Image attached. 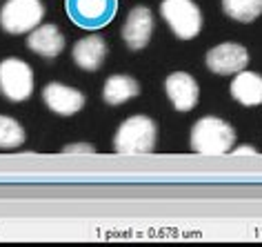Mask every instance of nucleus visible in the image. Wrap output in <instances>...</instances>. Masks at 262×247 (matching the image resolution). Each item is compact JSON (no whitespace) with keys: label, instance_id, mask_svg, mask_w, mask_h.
<instances>
[{"label":"nucleus","instance_id":"f257e3e1","mask_svg":"<svg viewBox=\"0 0 262 247\" xmlns=\"http://www.w3.org/2000/svg\"><path fill=\"white\" fill-rule=\"evenodd\" d=\"M235 132L233 127L218 116H205L191 129V147L193 152L205 156H220L233 149Z\"/></svg>","mask_w":262,"mask_h":247},{"label":"nucleus","instance_id":"f03ea898","mask_svg":"<svg viewBox=\"0 0 262 247\" xmlns=\"http://www.w3.org/2000/svg\"><path fill=\"white\" fill-rule=\"evenodd\" d=\"M156 122L149 116H131L118 127L114 149L118 154H149L156 147Z\"/></svg>","mask_w":262,"mask_h":247},{"label":"nucleus","instance_id":"7ed1b4c3","mask_svg":"<svg viewBox=\"0 0 262 247\" xmlns=\"http://www.w3.org/2000/svg\"><path fill=\"white\" fill-rule=\"evenodd\" d=\"M45 18L40 0H7L0 9V27L7 34H29Z\"/></svg>","mask_w":262,"mask_h":247},{"label":"nucleus","instance_id":"20e7f679","mask_svg":"<svg viewBox=\"0 0 262 247\" xmlns=\"http://www.w3.org/2000/svg\"><path fill=\"white\" fill-rule=\"evenodd\" d=\"M160 14L173 34L182 40L195 38L202 29V11L191 0H162Z\"/></svg>","mask_w":262,"mask_h":247},{"label":"nucleus","instance_id":"39448f33","mask_svg":"<svg viewBox=\"0 0 262 247\" xmlns=\"http://www.w3.org/2000/svg\"><path fill=\"white\" fill-rule=\"evenodd\" d=\"M34 92V71L20 58L0 63V94L11 102L27 100Z\"/></svg>","mask_w":262,"mask_h":247},{"label":"nucleus","instance_id":"423d86ee","mask_svg":"<svg viewBox=\"0 0 262 247\" xmlns=\"http://www.w3.org/2000/svg\"><path fill=\"white\" fill-rule=\"evenodd\" d=\"M116 0H67V14L78 27H104L116 14Z\"/></svg>","mask_w":262,"mask_h":247},{"label":"nucleus","instance_id":"0eeeda50","mask_svg":"<svg viewBox=\"0 0 262 247\" xmlns=\"http://www.w3.org/2000/svg\"><path fill=\"white\" fill-rule=\"evenodd\" d=\"M247 65H249V54L238 43H222L207 54V67L220 76L238 74Z\"/></svg>","mask_w":262,"mask_h":247},{"label":"nucleus","instance_id":"6e6552de","mask_svg":"<svg viewBox=\"0 0 262 247\" xmlns=\"http://www.w3.org/2000/svg\"><path fill=\"white\" fill-rule=\"evenodd\" d=\"M154 34V16L147 7H136L129 11L122 27V40L131 51H140L147 47Z\"/></svg>","mask_w":262,"mask_h":247},{"label":"nucleus","instance_id":"1a4fd4ad","mask_svg":"<svg viewBox=\"0 0 262 247\" xmlns=\"http://www.w3.org/2000/svg\"><path fill=\"white\" fill-rule=\"evenodd\" d=\"M42 100L54 114L74 116L84 107V96L74 87L60 85V83H49L42 89Z\"/></svg>","mask_w":262,"mask_h":247},{"label":"nucleus","instance_id":"9d476101","mask_svg":"<svg viewBox=\"0 0 262 247\" xmlns=\"http://www.w3.org/2000/svg\"><path fill=\"white\" fill-rule=\"evenodd\" d=\"M165 89L169 100L173 102V107L178 112H191L200 98V87L195 83V78L185 74V71H176V74L169 76Z\"/></svg>","mask_w":262,"mask_h":247},{"label":"nucleus","instance_id":"9b49d317","mask_svg":"<svg viewBox=\"0 0 262 247\" xmlns=\"http://www.w3.org/2000/svg\"><path fill=\"white\" fill-rule=\"evenodd\" d=\"M27 45L34 54L42 58H56L60 56V51L64 49V38L60 34V29L56 25H38L34 31H29Z\"/></svg>","mask_w":262,"mask_h":247},{"label":"nucleus","instance_id":"f8f14e48","mask_svg":"<svg viewBox=\"0 0 262 247\" xmlns=\"http://www.w3.org/2000/svg\"><path fill=\"white\" fill-rule=\"evenodd\" d=\"M107 58V43L100 36H87L74 45V60L84 71H96Z\"/></svg>","mask_w":262,"mask_h":247},{"label":"nucleus","instance_id":"ddd939ff","mask_svg":"<svg viewBox=\"0 0 262 247\" xmlns=\"http://www.w3.org/2000/svg\"><path fill=\"white\" fill-rule=\"evenodd\" d=\"M231 96L247 107L262 102V76L255 71H238L231 80Z\"/></svg>","mask_w":262,"mask_h":247},{"label":"nucleus","instance_id":"4468645a","mask_svg":"<svg viewBox=\"0 0 262 247\" xmlns=\"http://www.w3.org/2000/svg\"><path fill=\"white\" fill-rule=\"evenodd\" d=\"M140 94V85L136 78L131 76H124V74H116V76H109L107 83L102 87V98L107 105H122L131 98Z\"/></svg>","mask_w":262,"mask_h":247},{"label":"nucleus","instance_id":"2eb2a0df","mask_svg":"<svg viewBox=\"0 0 262 247\" xmlns=\"http://www.w3.org/2000/svg\"><path fill=\"white\" fill-rule=\"evenodd\" d=\"M222 11L238 23H251L262 14V0H222Z\"/></svg>","mask_w":262,"mask_h":247},{"label":"nucleus","instance_id":"dca6fc26","mask_svg":"<svg viewBox=\"0 0 262 247\" xmlns=\"http://www.w3.org/2000/svg\"><path fill=\"white\" fill-rule=\"evenodd\" d=\"M25 142V129L11 116H0V147L16 149Z\"/></svg>","mask_w":262,"mask_h":247},{"label":"nucleus","instance_id":"f3484780","mask_svg":"<svg viewBox=\"0 0 262 247\" xmlns=\"http://www.w3.org/2000/svg\"><path fill=\"white\" fill-rule=\"evenodd\" d=\"M67 154H94V147L87 145V142H80V145H69L64 147Z\"/></svg>","mask_w":262,"mask_h":247},{"label":"nucleus","instance_id":"a211bd4d","mask_svg":"<svg viewBox=\"0 0 262 247\" xmlns=\"http://www.w3.org/2000/svg\"><path fill=\"white\" fill-rule=\"evenodd\" d=\"M233 154H240V156H255V149L253 147H238V149H233Z\"/></svg>","mask_w":262,"mask_h":247}]
</instances>
